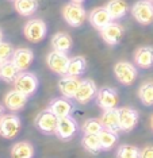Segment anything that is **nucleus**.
<instances>
[{"mask_svg":"<svg viewBox=\"0 0 153 158\" xmlns=\"http://www.w3.org/2000/svg\"><path fill=\"white\" fill-rule=\"evenodd\" d=\"M46 33H48V27L42 19H30L23 27V35L28 42L33 44H39L43 41Z\"/></svg>","mask_w":153,"mask_h":158,"instance_id":"nucleus-3","label":"nucleus"},{"mask_svg":"<svg viewBox=\"0 0 153 158\" xmlns=\"http://www.w3.org/2000/svg\"><path fill=\"white\" fill-rule=\"evenodd\" d=\"M99 33H100L102 39H103L106 44L110 45V46H115L121 42L125 30H123L122 24H119V23H116L112 20V22L108 23L106 27L99 30Z\"/></svg>","mask_w":153,"mask_h":158,"instance_id":"nucleus-11","label":"nucleus"},{"mask_svg":"<svg viewBox=\"0 0 153 158\" xmlns=\"http://www.w3.org/2000/svg\"><path fill=\"white\" fill-rule=\"evenodd\" d=\"M81 145L91 154H98L102 150L98 134H84L81 138Z\"/></svg>","mask_w":153,"mask_h":158,"instance_id":"nucleus-28","label":"nucleus"},{"mask_svg":"<svg viewBox=\"0 0 153 158\" xmlns=\"http://www.w3.org/2000/svg\"><path fill=\"white\" fill-rule=\"evenodd\" d=\"M88 20L94 28L102 30V28L106 27L108 23L112 22V18L110 16V14H108L106 7H98V8H94L92 11L88 14Z\"/></svg>","mask_w":153,"mask_h":158,"instance_id":"nucleus-18","label":"nucleus"},{"mask_svg":"<svg viewBox=\"0 0 153 158\" xmlns=\"http://www.w3.org/2000/svg\"><path fill=\"white\" fill-rule=\"evenodd\" d=\"M2 41H3V31L0 30V42H2Z\"/></svg>","mask_w":153,"mask_h":158,"instance_id":"nucleus-37","label":"nucleus"},{"mask_svg":"<svg viewBox=\"0 0 153 158\" xmlns=\"http://www.w3.org/2000/svg\"><path fill=\"white\" fill-rule=\"evenodd\" d=\"M102 128H103V124L98 118H90L81 126L83 134H99Z\"/></svg>","mask_w":153,"mask_h":158,"instance_id":"nucleus-30","label":"nucleus"},{"mask_svg":"<svg viewBox=\"0 0 153 158\" xmlns=\"http://www.w3.org/2000/svg\"><path fill=\"white\" fill-rule=\"evenodd\" d=\"M99 141H100V146H102V150H111L114 145L118 141V134H115V132H112L110 130H107V128H102L99 131Z\"/></svg>","mask_w":153,"mask_h":158,"instance_id":"nucleus-27","label":"nucleus"},{"mask_svg":"<svg viewBox=\"0 0 153 158\" xmlns=\"http://www.w3.org/2000/svg\"><path fill=\"white\" fill-rule=\"evenodd\" d=\"M114 76L122 85H132L138 76V70L133 64L127 61H119L114 65Z\"/></svg>","mask_w":153,"mask_h":158,"instance_id":"nucleus-7","label":"nucleus"},{"mask_svg":"<svg viewBox=\"0 0 153 158\" xmlns=\"http://www.w3.org/2000/svg\"><path fill=\"white\" fill-rule=\"evenodd\" d=\"M33 60H34V54H33V52L27 48L15 49L12 53V57H11V61H12L14 65L19 69V72L27 70L28 68L31 66Z\"/></svg>","mask_w":153,"mask_h":158,"instance_id":"nucleus-15","label":"nucleus"},{"mask_svg":"<svg viewBox=\"0 0 153 158\" xmlns=\"http://www.w3.org/2000/svg\"><path fill=\"white\" fill-rule=\"evenodd\" d=\"M34 123H35V127L41 132H43V134H56L58 118L46 108L37 115Z\"/></svg>","mask_w":153,"mask_h":158,"instance_id":"nucleus-8","label":"nucleus"},{"mask_svg":"<svg viewBox=\"0 0 153 158\" xmlns=\"http://www.w3.org/2000/svg\"><path fill=\"white\" fill-rule=\"evenodd\" d=\"M3 115H4V107H3L2 104H0V118H2Z\"/></svg>","mask_w":153,"mask_h":158,"instance_id":"nucleus-34","label":"nucleus"},{"mask_svg":"<svg viewBox=\"0 0 153 158\" xmlns=\"http://www.w3.org/2000/svg\"><path fill=\"white\" fill-rule=\"evenodd\" d=\"M81 80L79 77L75 76H63L58 80V91L61 92V95L67 99H73L76 92L79 89V85Z\"/></svg>","mask_w":153,"mask_h":158,"instance_id":"nucleus-17","label":"nucleus"},{"mask_svg":"<svg viewBox=\"0 0 153 158\" xmlns=\"http://www.w3.org/2000/svg\"><path fill=\"white\" fill-rule=\"evenodd\" d=\"M138 99L146 107L153 106V81H145L138 88Z\"/></svg>","mask_w":153,"mask_h":158,"instance_id":"nucleus-26","label":"nucleus"},{"mask_svg":"<svg viewBox=\"0 0 153 158\" xmlns=\"http://www.w3.org/2000/svg\"><path fill=\"white\" fill-rule=\"evenodd\" d=\"M48 110L50 112H53L56 116L60 119V118H65L69 116L75 110L73 103L71 102V99L67 98H56L50 102Z\"/></svg>","mask_w":153,"mask_h":158,"instance_id":"nucleus-14","label":"nucleus"},{"mask_svg":"<svg viewBox=\"0 0 153 158\" xmlns=\"http://www.w3.org/2000/svg\"><path fill=\"white\" fill-rule=\"evenodd\" d=\"M140 158H153V146H144L140 152Z\"/></svg>","mask_w":153,"mask_h":158,"instance_id":"nucleus-33","label":"nucleus"},{"mask_svg":"<svg viewBox=\"0 0 153 158\" xmlns=\"http://www.w3.org/2000/svg\"><path fill=\"white\" fill-rule=\"evenodd\" d=\"M98 93V87L95 84V81L87 78V80H81L79 85V89L76 92L73 100L79 104H87L96 96Z\"/></svg>","mask_w":153,"mask_h":158,"instance_id":"nucleus-10","label":"nucleus"},{"mask_svg":"<svg viewBox=\"0 0 153 158\" xmlns=\"http://www.w3.org/2000/svg\"><path fill=\"white\" fill-rule=\"evenodd\" d=\"M140 152L137 146L134 145H121L116 150L118 158H140Z\"/></svg>","mask_w":153,"mask_h":158,"instance_id":"nucleus-31","label":"nucleus"},{"mask_svg":"<svg viewBox=\"0 0 153 158\" xmlns=\"http://www.w3.org/2000/svg\"><path fill=\"white\" fill-rule=\"evenodd\" d=\"M34 146L30 142H18L11 147V158H33Z\"/></svg>","mask_w":153,"mask_h":158,"instance_id":"nucleus-24","label":"nucleus"},{"mask_svg":"<svg viewBox=\"0 0 153 158\" xmlns=\"http://www.w3.org/2000/svg\"><path fill=\"white\" fill-rule=\"evenodd\" d=\"M12 84H14V89H16V91H19L23 95L30 98L38 89L39 81H38V77L34 73L24 70V72H19V74L16 76Z\"/></svg>","mask_w":153,"mask_h":158,"instance_id":"nucleus-2","label":"nucleus"},{"mask_svg":"<svg viewBox=\"0 0 153 158\" xmlns=\"http://www.w3.org/2000/svg\"><path fill=\"white\" fill-rule=\"evenodd\" d=\"M63 18L71 27H80L87 20V11L81 3L71 2L63 7Z\"/></svg>","mask_w":153,"mask_h":158,"instance_id":"nucleus-1","label":"nucleus"},{"mask_svg":"<svg viewBox=\"0 0 153 158\" xmlns=\"http://www.w3.org/2000/svg\"><path fill=\"white\" fill-rule=\"evenodd\" d=\"M95 99H96L98 106L103 111L116 108V106H118V103H119L118 92H116L114 88H110V87H103V88L98 89Z\"/></svg>","mask_w":153,"mask_h":158,"instance_id":"nucleus-9","label":"nucleus"},{"mask_svg":"<svg viewBox=\"0 0 153 158\" xmlns=\"http://www.w3.org/2000/svg\"><path fill=\"white\" fill-rule=\"evenodd\" d=\"M133 18L142 26H148L153 22V3L151 0H138L130 8Z\"/></svg>","mask_w":153,"mask_h":158,"instance_id":"nucleus-4","label":"nucleus"},{"mask_svg":"<svg viewBox=\"0 0 153 158\" xmlns=\"http://www.w3.org/2000/svg\"><path fill=\"white\" fill-rule=\"evenodd\" d=\"M18 74H19V69L14 65V62L11 60L2 64V76H0V78H2L3 81L14 82V80L16 78Z\"/></svg>","mask_w":153,"mask_h":158,"instance_id":"nucleus-29","label":"nucleus"},{"mask_svg":"<svg viewBox=\"0 0 153 158\" xmlns=\"http://www.w3.org/2000/svg\"><path fill=\"white\" fill-rule=\"evenodd\" d=\"M134 62L141 69H149L153 66V46H141L134 52Z\"/></svg>","mask_w":153,"mask_h":158,"instance_id":"nucleus-19","label":"nucleus"},{"mask_svg":"<svg viewBox=\"0 0 153 158\" xmlns=\"http://www.w3.org/2000/svg\"><path fill=\"white\" fill-rule=\"evenodd\" d=\"M100 122L103 124L104 128L110 130L115 134H119L121 131V127H119V112L118 108H112V110H106L103 111L100 116Z\"/></svg>","mask_w":153,"mask_h":158,"instance_id":"nucleus-20","label":"nucleus"},{"mask_svg":"<svg viewBox=\"0 0 153 158\" xmlns=\"http://www.w3.org/2000/svg\"><path fill=\"white\" fill-rule=\"evenodd\" d=\"M12 53H14L12 45L8 44V42H4V41L0 42V64H3V62H6V61L11 60Z\"/></svg>","mask_w":153,"mask_h":158,"instance_id":"nucleus-32","label":"nucleus"},{"mask_svg":"<svg viewBox=\"0 0 153 158\" xmlns=\"http://www.w3.org/2000/svg\"><path fill=\"white\" fill-rule=\"evenodd\" d=\"M104 7L107 8L112 20L122 19L127 14V11H129V6H127V3L125 0H110Z\"/></svg>","mask_w":153,"mask_h":158,"instance_id":"nucleus-21","label":"nucleus"},{"mask_svg":"<svg viewBox=\"0 0 153 158\" xmlns=\"http://www.w3.org/2000/svg\"><path fill=\"white\" fill-rule=\"evenodd\" d=\"M52 48L53 50H58V52L68 53L73 46V41H72L71 35L67 33H57L52 37Z\"/></svg>","mask_w":153,"mask_h":158,"instance_id":"nucleus-22","label":"nucleus"},{"mask_svg":"<svg viewBox=\"0 0 153 158\" xmlns=\"http://www.w3.org/2000/svg\"><path fill=\"white\" fill-rule=\"evenodd\" d=\"M27 100H28V96L23 95L22 92L16 91H10L6 93L4 96V107L7 110L12 111V112H16V111H20L24 108V106L27 104Z\"/></svg>","mask_w":153,"mask_h":158,"instance_id":"nucleus-16","label":"nucleus"},{"mask_svg":"<svg viewBox=\"0 0 153 158\" xmlns=\"http://www.w3.org/2000/svg\"><path fill=\"white\" fill-rule=\"evenodd\" d=\"M0 76H2V64H0Z\"/></svg>","mask_w":153,"mask_h":158,"instance_id":"nucleus-38","label":"nucleus"},{"mask_svg":"<svg viewBox=\"0 0 153 158\" xmlns=\"http://www.w3.org/2000/svg\"><path fill=\"white\" fill-rule=\"evenodd\" d=\"M119 112V127L122 132H129L132 131L138 123V112L134 108L130 107H122L118 108Z\"/></svg>","mask_w":153,"mask_h":158,"instance_id":"nucleus-13","label":"nucleus"},{"mask_svg":"<svg viewBox=\"0 0 153 158\" xmlns=\"http://www.w3.org/2000/svg\"><path fill=\"white\" fill-rule=\"evenodd\" d=\"M77 122L75 118H72L71 115L65 118H60L57 123V130H56V135L63 141H69L72 139L77 131Z\"/></svg>","mask_w":153,"mask_h":158,"instance_id":"nucleus-12","label":"nucleus"},{"mask_svg":"<svg viewBox=\"0 0 153 158\" xmlns=\"http://www.w3.org/2000/svg\"><path fill=\"white\" fill-rule=\"evenodd\" d=\"M38 0H14V8L22 16H30L38 10Z\"/></svg>","mask_w":153,"mask_h":158,"instance_id":"nucleus-23","label":"nucleus"},{"mask_svg":"<svg viewBox=\"0 0 153 158\" xmlns=\"http://www.w3.org/2000/svg\"><path fill=\"white\" fill-rule=\"evenodd\" d=\"M22 128L20 118L15 114H4L0 118V135L3 138L12 139L19 134Z\"/></svg>","mask_w":153,"mask_h":158,"instance_id":"nucleus-6","label":"nucleus"},{"mask_svg":"<svg viewBox=\"0 0 153 158\" xmlns=\"http://www.w3.org/2000/svg\"><path fill=\"white\" fill-rule=\"evenodd\" d=\"M149 124H151V128H152V131H153V115L151 116V120H149Z\"/></svg>","mask_w":153,"mask_h":158,"instance_id":"nucleus-35","label":"nucleus"},{"mask_svg":"<svg viewBox=\"0 0 153 158\" xmlns=\"http://www.w3.org/2000/svg\"><path fill=\"white\" fill-rule=\"evenodd\" d=\"M151 2H153V0H151Z\"/></svg>","mask_w":153,"mask_h":158,"instance_id":"nucleus-39","label":"nucleus"},{"mask_svg":"<svg viewBox=\"0 0 153 158\" xmlns=\"http://www.w3.org/2000/svg\"><path fill=\"white\" fill-rule=\"evenodd\" d=\"M69 57L67 53L58 52V50H52L46 56V65L53 73L58 76H67L68 65H69Z\"/></svg>","mask_w":153,"mask_h":158,"instance_id":"nucleus-5","label":"nucleus"},{"mask_svg":"<svg viewBox=\"0 0 153 158\" xmlns=\"http://www.w3.org/2000/svg\"><path fill=\"white\" fill-rule=\"evenodd\" d=\"M71 2H75V3H83V2H85V0H71Z\"/></svg>","mask_w":153,"mask_h":158,"instance_id":"nucleus-36","label":"nucleus"},{"mask_svg":"<svg viewBox=\"0 0 153 158\" xmlns=\"http://www.w3.org/2000/svg\"><path fill=\"white\" fill-rule=\"evenodd\" d=\"M87 69V61L84 57L81 56H75L69 60V65H68V76H75L80 77L81 74H84V72Z\"/></svg>","mask_w":153,"mask_h":158,"instance_id":"nucleus-25","label":"nucleus"}]
</instances>
